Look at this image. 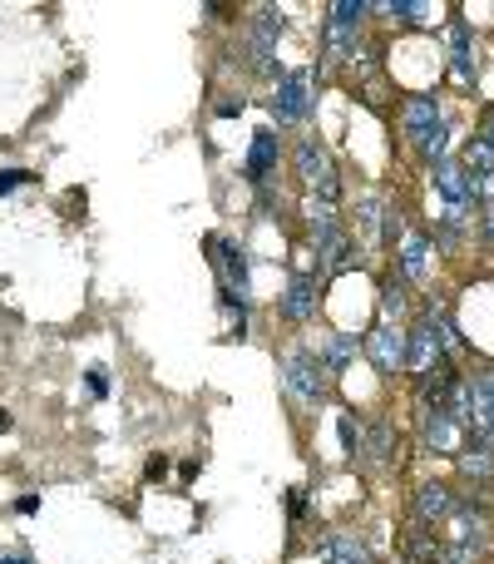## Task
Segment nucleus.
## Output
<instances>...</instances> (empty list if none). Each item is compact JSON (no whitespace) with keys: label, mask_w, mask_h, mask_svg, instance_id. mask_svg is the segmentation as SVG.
Returning a JSON list of instances; mask_svg holds the SVG:
<instances>
[{"label":"nucleus","mask_w":494,"mask_h":564,"mask_svg":"<svg viewBox=\"0 0 494 564\" xmlns=\"http://www.w3.org/2000/svg\"><path fill=\"white\" fill-rule=\"evenodd\" d=\"M400 129H406V139L430 159V164L446 159V119H440L436 99H420V95L406 99V109H400Z\"/></svg>","instance_id":"nucleus-1"},{"label":"nucleus","mask_w":494,"mask_h":564,"mask_svg":"<svg viewBox=\"0 0 494 564\" xmlns=\"http://www.w3.org/2000/svg\"><path fill=\"white\" fill-rule=\"evenodd\" d=\"M327 377L331 371L321 367V357L307 347H292L287 357H282V381H287V391L297 401H307V406H321V401H327V391H331Z\"/></svg>","instance_id":"nucleus-2"},{"label":"nucleus","mask_w":494,"mask_h":564,"mask_svg":"<svg viewBox=\"0 0 494 564\" xmlns=\"http://www.w3.org/2000/svg\"><path fill=\"white\" fill-rule=\"evenodd\" d=\"M297 174H301V184L311 188V198H321V204H337V169H331L327 144H317V139H301V144H297Z\"/></svg>","instance_id":"nucleus-3"},{"label":"nucleus","mask_w":494,"mask_h":564,"mask_svg":"<svg viewBox=\"0 0 494 564\" xmlns=\"http://www.w3.org/2000/svg\"><path fill=\"white\" fill-rule=\"evenodd\" d=\"M446 337H450V327L446 322H436V317H426L416 332H410V351H406V367L410 371H436L440 361H446Z\"/></svg>","instance_id":"nucleus-4"},{"label":"nucleus","mask_w":494,"mask_h":564,"mask_svg":"<svg viewBox=\"0 0 494 564\" xmlns=\"http://www.w3.org/2000/svg\"><path fill=\"white\" fill-rule=\"evenodd\" d=\"M361 347H366V351H371V361H376V367H381V371H400V367H406V351H410V337H406V332H400V327H396V322H386V317H381V322H376V327H371V332H366V341H361Z\"/></svg>","instance_id":"nucleus-5"},{"label":"nucleus","mask_w":494,"mask_h":564,"mask_svg":"<svg viewBox=\"0 0 494 564\" xmlns=\"http://www.w3.org/2000/svg\"><path fill=\"white\" fill-rule=\"evenodd\" d=\"M277 124H301L311 115V69H292L277 79Z\"/></svg>","instance_id":"nucleus-6"},{"label":"nucleus","mask_w":494,"mask_h":564,"mask_svg":"<svg viewBox=\"0 0 494 564\" xmlns=\"http://www.w3.org/2000/svg\"><path fill=\"white\" fill-rule=\"evenodd\" d=\"M371 15V6H351V0H341V6H331V25H327V55H351L356 50V35H361V20Z\"/></svg>","instance_id":"nucleus-7"},{"label":"nucleus","mask_w":494,"mask_h":564,"mask_svg":"<svg viewBox=\"0 0 494 564\" xmlns=\"http://www.w3.org/2000/svg\"><path fill=\"white\" fill-rule=\"evenodd\" d=\"M470 431L494 451V371L485 377H470Z\"/></svg>","instance_id":"nucleus-8"},{"label":"nucleus","mask_w":494,"mask_h":564,"mask_svg":"<svg viewBox=\"0 0 494 564\" xmlns=\"http://www.w3.org/2000/svg\"><path fill=\"white\" fill-rule=\"evenodd\" d=\"M396 234H400L396 218L386 224V198H381V194L361 198V204H356V243L371 248V243H381V238H396Z\"/></svg>","instance_id":"nucleus-9"},{"label":"nucleus","mask_w":494,"mask_h":564,"mask_svg":"<svg viewBox=\"0 0 494 564\" xmlns=\"http://www.w3.org/2000/svg\"><path fill=\"white\" fill-rule=\"evenodd\" d=\"M430 238L426 234H400V273H406V282H420L426 288L430 273H436V263H430Z\"/></svg>","instance_id":"nucleus-10"},{"label":"nucleus","mask_w":494,"mask_h":564,"mask_svg":"<svg viewBox=\"0 0 494 564\" xmlns=\"http://www.w3.org/2000/svg\"><path fill=\"white\" fill-rule=\"evenodd\" d=\"M436 184H440V194H446L455 208H465L470 198L480 194V178H470V169L465 164H450V159H440V164H436Z\"/></svg>","instance_id":"nucleus-11"},{"label":"nucleus","mask_w":494,"mask_h":564,"mask_svg":"<svg viewBox=\"0 0 494 564\" xmlns=\"http://www.w3.org/2000/svg\"><path fill=\"white\" fill-rule=\"evenodd\" d=\"M282 35V10L262 6L257 20H252V55H257V69H272V50H277Z\"/></svg>","instance_id":"nucleus-12"},{"label":"nucleus","mask_w":494,"mask_h":564,"mask_svg":"<svg viewBox=\"0 0 494 564\" xmlns=\"http://www.w3.org/2000/svg\"><path fill=\"white\" fill-rule=\"evenodd\" d=\"M460 426H465V421H460L450 406L426 411V441H430L436 451H455V446H460Z\"/></svg>","instance_id":"nucleus-13"},{"label":"nucleus","mask_w":494,"mask_h":564,"mask_svg":"<svg viewBox=\"0 0 494 564\" xmlns=\"http://www.w3.org/2000/svg\"><path fill=\"white\" fill-rule=\"evenodd\" d=\"M317 555L327 564H376L366 550V540H356V535H327L317 545Z\"/></svg>","instance_id":"nucleus-14"},{"label":"nucleus","mask_w":494,"mask_h":564,"mask_svg":"<svg viewBox=\"0 0 494 564\" xmlns=\"http://www.w3.org/2000/svg\"><path fill=\"white\" fill-rule=\"evenodd\" d=\"M450 516H455V496L446 486H420V496H416L420 525H436V520H450Z\"/></svg>","instance_id":"nucleus-15"},{"label":"nucleus","mask_w":494,"mask_h":564,"mask_svg":"<svg viewBox=\"0 0 494 564\" xmlns=\"http://www.w3.org/2000/svg\"><path fill=\"white\" fill-rule=\"evenodd\" d=\"M272 169H277V134H272V129H257V134H252V154H248V178L262 184Z\"/></svg>","instance_id":"nucleus-16"},{"label":"nucleus","mask_w":494,"mask_h":564,"mask_svg":"<svg viewBox=\"0 0 494 564\" xmlns=\"http://www.w3.org/2000/svg\"><path fill=\"white\" fill-rule=\"evenodd\" d=\"M311 312H317V288H311L307 278H292V282H287V292H282V317L307 322Z\"/></svg>","instance_id":"nucleus-17"},{"label":"nucleus","mask_w":494,"mask_h":564,"mask_svg":"<svg viewBox=\"0 0 494 564\" xmlns=\"http://www.w3.org/2000/svg\"><path fill=\"white\" fill-rule=\"evenodd\" d=\"M208 248H213V253H223V288H228V292H238V297L248 302V258L238 253L233 243H218V238H213Z\"/></svg>","instance_id":"nucleus-18"},{"label":"nucleus","mask_w":494,"mask_h":564,"mask_svg":"<svg viewBox=\"0 0 494 564\" xmlns=\"http://www.w3.org/2000/svg\"><path fill=\"white\" fill-rule=\"evenodd\" d=\"M356 347H361L356 337H347V332H337V337L317 341V357H321V367H327V371H341L351 357H356Z\"/></svg>","instance_id":"nucleus-19"},{"label":"nucleus","mask_w":494,"mask_h":564,"mask_svg":"<svg viewBox=\"0 0 494 564\" xmlns=\"http://www.w3.org/2000/svg\"><path fill=\"white\" fill-rule=\"evenodd\" d=\"M465 169H470V178H494V149L485 139H470L465 144Z\"/></svg>","instance_id":"nucleus-20"},{"label":"nucleus","mask_w":494,"mask_h":564,"mask_svg":"<svg viewBox=\"0 0 494 564\" xmlns=\"http://www.w3.org/2000/svg\"><path fill=\"white\" fill-rule=\"evenodd\" d=\"M406 555L416 560V564H440V540H430L426 530H410V540H406Z\"/></svg>","instance_id":"nucleus-21"},{"label":"nucleus","mask_w":494,"mask_h":564,"mask_svg":"<svg viewBox=\"0 0 494 564\" xmlns=\"http://www.w3.org/2000/svg\"><path fill=\"white\" fill-rule=\"evenodd\" d=\"M450 50H455V75L470 79V25H450Z\"/></svg>","instance_id":"nucleus-22"},{"label":"nucleus","mask_w":494,"mask_h":564,"mask_svg":"<svg viewBox=\"0 0 494 564\" xmlns=\"http://www.w3.org/2000/svg\"><path fill=\"white\" fill-rule=\"evenodd\" d=\"M460 470H465L470 480H490L494 476V456L490 451H465V456H460Z\"/></svg>","instance_id":"nucleus-23"},{"label":"nucleus","mask_w":494,"mask_h":564,"mask_svg":"<svg viewBox=\"0 0 494 564\" xmlns=\"http://www.w3.org/2000/svg\"><path fill=\"white\" fill-rule=\"evenodd\" d=\"M480 545H460V540H440V564H475Z\"/></svg>","instance_id":"nucleus-24"},{"label":"nucleus","mask_w":494,"mask_h":564,"mask_svg":"<svg viewBox=\"0 0 494 564\" xmlns=\"http://www.w3.org/2000/svg\"><path fill=\"white\" fill-rule=\"evenodd\" d=\"M371 456H376L381 466H391V431L381 426V421H376V426H371Z\"/></svg>","instance_id":"nucleus-25"},{"label":"nucleus","mask_w":494,"mask_h":564,"mask_svg":"<svg viewBox=\"0 0 494 564\" xmlns=\"http://www.w3.org/2000/svg\"><path fill=\"white\" fill-rule=\"evenodd\" d=\"M371 10H386L391 20H420L426 6H410V0H391V6H371Z\"/></svg>","instance_id":"nucleus-26"},{"label":"nucleus","mask_w":494,"mask_h":564,"mask_svg":"<svg viewBox=\"0 0 494 564\" xmlns=\"http://www.w3.org/2000/svg\"><path fill=\"white\" fill-rule=\"evenodd\" d=\"M337 431H341V446H347L351 456H356V451H361V426H356V416H341V421H337Z\"/></svg>","instance_id":"nucleus-27"},{"label":"nucleus","mask_w":494,"mask_h":564,"mask_svg":"<svg viewBox=\"0 0 494 564\" xmlns=\"http://www.w3.org/2000/svg\"><path fill=\"white\" fill-rule=\"evenodd\" d=\"M381 307H386V322H396L400 312H406V297H400V288H396V282H391V288H386V297H381Z\"/></svg>","instance_id":"nucleus-28"},{"label":"nucleus","mask_w":494,"mask_h":564,"mask_svg":"<svg viewBox=\"0 0 494 564\" xmlns=\"http://www.w3.org/2000/svg\"><path fill=\"white\" fill-rule=\"evenodd\" d=\"M20 184H30V174H20V169H10V174H0V194H15Z\"/></svg>","instance_id":"nucleus-29"},{"label":"nucleus","mask_w":494,"mask_h":564,"mask_svg":"<svg viewBox=\"0 0 494 564\" xmlns=\"http://www.w3.org/2000/svg\"><path fill=\"white\" fill-rule=\"evenodd\" d=\"M89 391H95V397H105V391H109V381H105V371H89Z\"/></svg>","instance_id":"nucleus-30"},{"label":"nucleus","mask_w":494,"mask_h":564,"mask_svg":"<svg viewBox=\"0 0 494 564\" xmlns=\"http://www.w3.org/2000/svg\"><path fill=\"white\" fill-rule=\"evenodd\" d=\"M480 139H485V144L494 149V109H490V115H485V119H480Z\"/></svg>","instance_id":"nucleus-31"},{"label":"nucleus","mask_w":494,"mask_h":564,"mask_svg":"<svg viewBox=\"0 0 494 564\" xmlns=\"http://www.w3.org/2000/svg\"><path fill=\"white\" fill-rule=\"evenodd\" d=\"M485 238H490V243H494V204L485 208Z\"/></svg>","instance_id":"nucleus-32"},{"label":"nucleus","mask_w":494,"mask_h":564,"mask_svg":"<svg viewBox=\"0 0 494 564\" xmlns=\"http://www.w3.org/2000/svg\"><path fill=\"white\" fill-rule=\"evenodd\" d=\"M0 564H25V560H0Z\"/></svg>","instance_id":"nucleus-33"}]
</instances>
